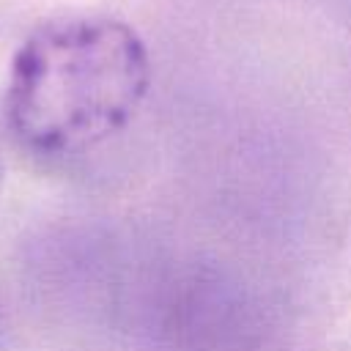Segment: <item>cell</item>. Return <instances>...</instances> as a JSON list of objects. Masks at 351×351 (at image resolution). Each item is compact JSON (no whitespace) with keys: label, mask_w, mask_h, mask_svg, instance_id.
<instances>
[{"label":"cell","mask_w":351,"mask_h":351,"mask_svg":"<svg viewBox=\"0 0 351 351\" xmlns=\"http://www.w3.org/2000/svg\"><path fill=\"white\" fill-rule=\"evenodd\" d=\"M151 88L143 38L112 16H60L14 52L3 90L8 134L33 156L85 154L118 134Z\"/></svg>","instance_id":"cell-1"}]
</instances>
